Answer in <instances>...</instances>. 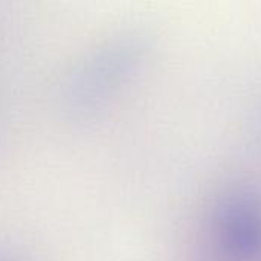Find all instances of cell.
I'll return each instance as SVG.
<instances>
[{
  "label": "cell",
  "instance_id": "1",
  "mask_svg": "<svg viewBox=\"0 0 261 261\" xmlns=\"http://www.w3.org/2000/svg\"><path fill=\"white\" fill-rule=\"evenodd\" d=\"M213 242L223 261H261V199L234 190L219 200L213 214Z\"/></svg>",
  "mask_w": 261,
  "mask_h": 261
}]
</instances>
